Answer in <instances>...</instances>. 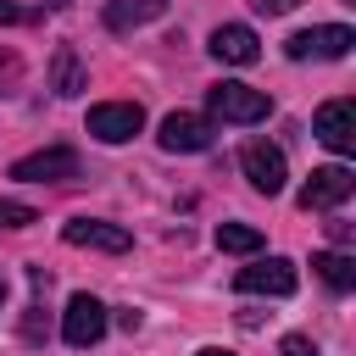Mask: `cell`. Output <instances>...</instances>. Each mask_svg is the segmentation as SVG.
I'll list each match as a JSON object with an SVG mask.
<instances>
[{
    "instance_id": "ba28073f",
    "label": "cell",
    "mask_w": 356,
    "mask_h": 356,
    "mask_svg": "<svg viewBox=\"0 0 356 356\" xmlns=\"http://www.w3.org/2000/svg\"><path fill=\"white\" fill-rule=\"evenodd\" d=\"M72 172H78V150H67V145H50V150H33V156L11 161L17 184H56V178H72Z\"/></svg>"
},
{
    "instance_id": "9c48e42d",
    "label": "cell",
    "mask_w": 356,
    "mask_h": 356,
    "mask_svg": "<svg viewBox=\"0 0 356 356\" xmlns=\"http://www.w3.org/2000/svg\"><path fill=\"white\" fill-rule=\"evenodd\" d=\"M106 323H111V317H106V306H100L95 295H72L67 312H61V339L83 350V345H95V339L106 334Z\"/></svg>"
},
{
    "instance_id": "7a4b0ae2",
    "label": "cell",
    "mask_w": 356,
    "mask_h": 356,
    "mask_svg": "<svg viewBox=\"0 0 356 356\" xmlns=\"http://www.w3.org/2000/svg\"><path fill=\"white\" fill-rule=\"evenodd\" d=\"M350 44H356V33H350L345 22H328V28H306V33H289V39H284V56H289V61H306V56L339 61V56H350Z\"/></svg>"
},
{
    "instance_id": "8fae6325",
    "label": "cell",
    "mask_w": 356,
    "mask_h": 356,
    "mask_svg": "<svg viewBox=\"0 0 356 356\" xmlns=\"http://www.w3.org/2000/svg\"><path fill=\"white\" fill-rule=\"evenodd\" d=\"M61 239H67V245H83V250H111V256H122V250L134 245L128 228H117V222H95V217H72V222L61 228Z\"/></svg>"
},
{
    "instance_id": "5bb4252c",
    "label": "cell",
    "mask_w": 356,
    "mask_h": 356,
    "mask_svg": "<svg viewBox=\"0 0 356 356\" xmlns=\"http://www.w3.org/2000/svg\"><path fill=\"white\" fill-rule=\"evenodd\" d=\"M312 267H317V278H323L328 289H356V256H345V250H317Z\"/></svg>"
},
{
    "instance_id": "5b68a950",
    "label": "cell",
    "mask_w": 356,
    "mask_h": 356,
    "mask_svg": "<svg viewBox=\"0 0 356 356\" xmlns=\"http://www.w3.org/2000/svg\"><path fill=\"white\" fill-rule=\"evenodd\" d=\"M312 134H317L334 156H350V150H356V106H350V100H323L317 117H312Z\"/></svg>"
},
{
    "instance_id": "ac0fdd59",
    "label": "cell",
    "mask_w": 356,
    "mask_h": 356,
    "mask_svg": "<svg viewBox=\"0 0 356 356\" xmlns=\"http://www.w3.org/2000/svg\"><path fill=\"white\" fill-rule=\"evenodd\" d=\"M278 356H323L306 334H284V345H278Z\"/></svg>"
},
{
    "instance_id": "9a60e30c",
    "label": "cell",
    "mask_w": 356,
    "mask_h": 356,
    "mask_svg": "<svg viewBox=\"0 0 356 356\" xmlns=\"http://www.w3.org/2000/svg\"><path fill=\"white\" fill-rule=\"evenodd\" d=\"M161 17V0H111L106 6V28H145V22H156Z\"/></svg>"
},
{
    "instance_id": "d6986e66",
    "label": "cell",
    "mask_w": 356,
    "mask_h": 356,
    "mask_svg": "<svg viewBox=\"0 0 356 356\" xmlns=\"http://www.w3.org/2000/svg\"><path fill=\"white\" fill-rule=\"evenodd\" d=\"M295 6H300V0H256L261 17H284V11H295Z\"/></svg>"
},
{
    "instance_id": "7402d4cb",
    "label": "cell",
    "mask_w": 356,
    "mask_h": 356,
    "mask_svg": "<svg viewBox=\"0 0 356 356\" xmlns=\"http://www.w3.org/2000/svg\"><path fill=\"white\" fill-rule=\"evenodd\" d=\"M0 300H6V284H0Z\"/></svg>"
},
{
    "instance_id": "e0dca14e",
    "label": "cell",
    "mask_w": 356,
    "mask_h": 356,
    "mask_svg": "<svg viewBox=\"0 0 356 356\" xmlns=\"http://www.w3.org/2000/svg\"><path fill=\"white\" fill-rule=\"evenodd\" d=\"M28 222H39L33 206H22V200H0V228H28Z\"/></svg>"
},
{
    "instance_id": "7c38bea8",
    "label": "cell",
    "mask_w": 356,
    "mask_h": 356,
    "mask_svg": "<svg viewBox=\"0 0 356 356\" xmlns=\"http://www.w3.org/2000/svg\"><path fill=\"white\" fill-rule=\"evenodd\" d=\"M211 56L228 61V67H250V61L261 56V39H256L245 22H222V28L211 33Z\"/></svg>"
},
{
    "instance_id": "52a82bcc",
    "label": "cell",
    "mask_w": 356,
    "mask_h": 356,
    "mask_svg": "<svg viewBox=\"0 0 356 356\" xmlns=\"http://www.w3.org/2000/svg\"><path fill=\"white\" fill-rule=\"evenodd\" d=\"M156 139H161V150H172V156H195V150H206V145H211V117H195V111H167Z\"/></svg>"
},
{
    "instance_id": "30bf717a",
    "label": "cell",
    "mask_w": 356,
    "mask_h": 356,
    "mask_svg": "<svg viewBox=\"0 0 356 356\" xmlns=\"http://www.w3.org/2000/svg\"><path fill=\"white\" fill-rule=\"evenodd\" d=\"M234 289L239 295H295V267L284 256H267L256 267H239L234 273Z\"/></svg>"
},
{
    "instance_id": "44dd1931",
    "label": "cell",
    "mask_w": 356,
    "mask_h": 356,
    "mask_svg": "<svg viewBox=\"0 0 356 356\" xmlns=\"http://www.w3.org/2000/svg\"><path fill=\"white\" fill-rule=\"evenodd\" d=\"M200 356H234V350H222V345H206V350H200Z\"/></svg>"
},
{
    "instance_id": "8992f818",
    "label": "cell",
    "mask_w": 356,
    "mask_h": 356,
    "mask_svg": "<svg viewBox=\"0 0 356 356\" xmlns=\"http://www.w3.org/2000/svg\"><path fill=\"white\" fill-rule=\"evenodd\" d=\"M350 189H356V172L334 161V167H317V172L306 178L300 206H306V211H334V206H345V200H350Z\"/></svg>"
},
{
    "instance_id": "4fadbf2b",
    "label": "cell",
    "mask_w": 356,
    "mask_h": 356,
    "mask_svg": "<svg viewBox=\"0 0 356 356\" xmlns=\"http://www.w3.org/2000/svg\"><path fill=\"white\" fill-rule=\"evenodd\" d=\"M50 89H56V95H83V89H89L83 61H78V50H72V44H61V50L50 56Z\"/></svg>"
},
{
    "instance_id": "603a6c76",
    "label": "cell",
    "mask_w": 356,
    "mask_h": 356,
    "mask_svg": "<svg viewBox=\"0 0 356 356\" xmlns=\"http://www.w3.org/2000/svg\"><path fill=\"white\" fill-rule=\"evenodd\" d=\"M350 6H356V0H350Z\"/></svg>"
},
{
    "instance_id": "ffe728a7",
    "label": "cell",
    "mask_w": 356,
    "mask_h": 356,
    "mask_svg": "<svg viewBox=\"0 0 356 356\" xmlns=\"http://www.w3.org/2000/svg\"><path fill=\"white\" fill-rule=\"evenodd\" d=\"M0 22H22V11H17V6H6V0H0Z\"/></svg>"
},
{
    "instance_id": "3957f363",
    "label": "cell",
    "mask_w": 356,
    "mask_h": 356,
    "mask_svg": "<svg viewBox=\"0 0 356 356\" xmlns=\"http://www.w3.org/2000/svg\"><path fill=\"white\" fill-rule=\"evenodd\" d=\"M139 128H145V111L134 100H100V106H89V134L100 145H128Z\"/></svg>"
},
{
    "instance_id": "6da1fadb",
    "label": "cell",
    "mask_w": 356,
    "mask_h": 356,
    "mask_svg": "<svg viewBox=\"0 0 356 356\" xmlns=\"http://www.w3.org/2000/svg\"><path fill=\"white\" fill-rule=\"evenodd\" d=\"M206 111L217 122H261L273 111V100L250 83H217V89H206Z\"/></svg>"
},
{
    "instance_id": "2e32d148",
    "label": "cell",
    "mask_w": 356,
    "mask_h": 356,
    "mask_svg": "<svg viewBox=\"0 0 356 356\" xmlns=\"http://www.w3.org/2000/svg\"><path fill=\"white\" fill-rule=\"evenodd\" d=\"M217 250L256 256V250H261V228H250V222H217Z\"/></svg>"
},
{
    "instance_id": "277c9868",
    "label": "cell",
    "mask_w": 356,
    "mask_h": 356,
    "mask_svg": "<svg viewBox=\"0 0 356 356\" xmlns=\"http://www.w3.org/2000/svg\"><path fill=\"white\" fill-rule=\"evenodd\" d=\"M239 167H245V178H250V189H256V195H278V189H284V178H289L284 150H278V145H267V139H250V145L239 150Z\"/></svg>"
}]
</instances>
